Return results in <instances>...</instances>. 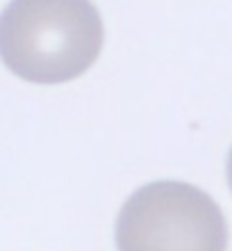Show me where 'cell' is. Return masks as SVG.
I'll return each mask as SVG.
<instances>
[{
    "label": "cell",
    "instance_id": "6da1fadb",
    "mask_svg": "<svg viewBox=\"0 0 232 251\" xmlns=\"http://www.w3.org/2000/svg\"><path fill=\"white\" fill-rule=\"evenodd\" d=\"M103 41L91 0H9L0 14V60L34 85L80 78L98 60Z\"/></svg>",
    "mask_w": 232,
    "mask_h": 251
},
{
    "label": "cell",
    "instance_id": "7a4b0ae2",
    "mask_svg": "<svg viewBox=\"0 0 232 251\" xmlns=\"http://www.w3.org/2000/svg\"><path fill=\"white\" fill-rule=\"evenodd\" d=\"M228 238L219 203L180 180L139 187L116 219L119 251H228Z\"/></svg>",
    "mask_w": 232,
    "mask_h": 251
},
{
    "label": "cell",
    "instance_id": "3957f363",
    "mask_svg": "<svg viewBox=\"0 0 232 251\" xmlns=\"http://www.w3.org/2000/svg\"><path fill=\"white\" fill-rule=\"evenodd\" d=\"M228 183H230V190H232V149H230V155H228Z\"/></svg>",
    "mask_w": 232,
    "mask_h": 251
}]
</instances>
